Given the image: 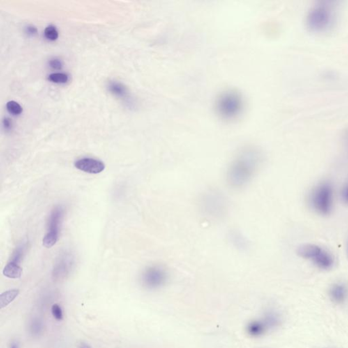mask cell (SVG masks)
Instances as JSON below:
<instances>
[{
  "mask_svg": "<svg viewBox=\"0 0 348 348\" xmlns=\"http://www.w3.org/2000/svg\"><path fill=\"white\" fill-rule=\"evenodd\" d=\"M49 80L57 84H64L68 81V76L63 73H54L49 75Z\"/></svg>",
  "mask_w": 348,
  "mask_h": 348,
  "instance_id": "d6986e66",
  "label": "cell"
},
{
  "mask_svg": "<svg viewBox=\"0 0 348 348\" xmlns=\"http://www.w3.org/2000/svg\"><path fill=\"white\" fill-rule=\"evenodd\" d=\"M3 125L6 130H10L12 127V122L9 118H5L3 121Z\"/></svg>",
  "mask_w": 348,
  "mask_h": 348,
  "instance_id": "484cf974",
  "label": "cell"
},
{
  "mask_svg": "<svg viewBox=\"0 0 348 348\" xmlns=\"http://www.w3.org/2000/svg\"><path fill=\"white\" fill-rule=\"evenodd\" d=\"M7 109L8 112L14 115H19L23 112V108L17 102L15 101H10L6 104Z\"/></svg>",
  "mask_w": 348,
  "mask_h": 348,
  "instance_id": "ffe728a7",
  "label": "cell"
},
{
  "mask_svg": "<svg viewBox=\"0 0 348 348\" xmlns=\"http://www.w3.org/2000/svg\"><path fill=\"white\" fill-rule=\"evenodd\" d=\"M215 114L224 121L231 122L238 119L245 108L243 95L235 89H227L220 92L215 100Z\"/></svg>",
  "mask_w": 348,
  "mask_h": 348,
  "instance_id": "7a4b0ae2",
  "label": "cell"
},
{
  "mask_svg": "<svg viewBox=\"0 0 348 348\" xmlns=\"http://www.w3.org/2000/svg\"><path fill=\"white\" fill-rule=\"evenodd\" d=\"M342 199L346 204H348V183L346 184V186L343 188L342 192Z\"/></svg>",
  "mask_w": 348,
  "mask_h": 348,
  "instance_id": "cb8c5ba5",
  "label": "cell"
},
{
  "mask_svg": "<svg viewBox=\"0 0 348 348\" xmlns=\"http://www.w3.org/2000/svg\"><path fill=\"white\" fill-rule=\"evenodd\" d=\"M73 266V260L70 255H64L59 262L56 263L53 272V277L54 280L61 281L64 280L68 276Z\"/></svg>",
  "mask_w": 348,
  "mask_h": 348,
  "instance_id": "30bf717a",
  "label": "cell"
},
{
  "mask_svg": "<svg viewBox=\"0 0 348 348\" xmlns=\"http://www.w3.org/2000/svg\"><path fill=\"white\" fill-rule=\"evenodd\" d=\"M23 268L19 263L10 262L5 266L3 270V274L4 276L10 279L20 278L22 275Z\"/></svg>",
  "mask_w": 348,
  "mask_h": 348,
  "instance_id": "7c38bea8",
  "label": "cell"
},
{
  "mask_svg": "<svg viewBox=\"0 0 348 348\" xmlns=\"http://www.w3.org/2000/svg\"><path fill=\"white\" fill-rule=\"evenodd\" d=\"M51 313L54 319L58 321H63V313L61 306L58 304H54L51 307Z\"/></svg>",
  "mask_w": 348,
  "mask_h": 348,
  "instance_id": "7402d4cb",
  "label": "cell"
},
{
  "mask_svg": "<svg viewBox=\"0 0 348 348\" xmlns=\"http://www.w3.org/2000/svg\"><path fill=\"white\" fill-rule=\"evenodd\" d=\"M296 253L300 257L312 261L321 269H329L333 268L335 263V259L329 252L316 244L307 243L300 245Z\"/></svg>",
  "mask_w": 348,
  "mask_h": 348,
  "instance_id": "8992f818",
  "label": "cell"
},
{
  "mask_svg": "<svg viewBox=\"0 0 348 348\" xmlns=\"http://www.w3.org/2000/svg\"><path fill=\"white\" fill-rule=\"evenodd\" d=\"M26 31H27L28 34L33 36V35L36 34L38 30H37L36 27H34V26H28V27L26 28Z\"/></svg>",
  "mask_w": 348,
  "mask_h": 348,
  "instance_id": "d4e9b609",
  "label": "cell"
},
{
  "mask_svg": "<svg viewBox=\"0 0 348 348\" xmlns=\"http://www.w3.org/2000/svg\"><path fill=\"white\" fill-rule=\"evenodd\" d=\"M109 90L113 94L117 96H124L126 93V88L121 83L117 82H112L109 83Z\"/></svg>",
  "mask_w": 348,
  "mask_h": 348,
  "instance_id": "ac0fdd59",
  "label": "cell"
},
{
  "mask_svg": "<svg viewBox=\"0 0 348 348\" xmlns=\"http://www.w3.org/2000/svg\"><path fill=\"white\" fill-rule=\"evenodd\" d=\"M10 348H19V346L18 343L14 342L12 343V345L10 346Z\"/></svg>",
  "mask_w": 348,
  "mask_h": 348,
  "instance_id": "83f0119b",
  "label": "cell"
},
{
  "mask_svg": "<svg viewBox=\"0 0 348 348\" xmlns=\"http://www.w3.org/2000/svg\"><path fill=\"white\" fill-rule=\"evenodd\" d=\"M19 294V290L12 289L0 295V308L3 309L12 303Z\"/></svg>",
  "mask_w": 348,
  "mask_h": 348,
  "instance_id": "9a60e30c",
  "label": "cell"
},
{
  "mask_svg": "<svg viewBox=\"0 0 348 348\" xmlns=\"http://www.w3.org/2000/svg\"><path fill=\"white\" fill-rule=\"evenodd\" d=\"M49 65H50L51 68L54 69V70H61L63 67L62 62L57 59H51L49 61Z\"/></svg>",
  "mask_w": 348,
  "mask_h": 348,
  "instance_id": "603a6c76",
  "label": "cell"
},
{
  "mask_svg": "<svg viewBox=\"0 0 348 348\" xmlns=\"http://www.w3.org/2000/svg\"><path fill=\"white\" fill-rule=\"evenodd\" d=\"M335 21L333 8L327 3L321 2L313 7L307 16V27L316 33L324 32L330 29Z\"/></svg>",
  "mask_w": 348,
  "mask_h": 348,
  "instance_id": "277c9868",
  "label": "cell"
},
{
  "mask_svg": "<svg viewBox=\"0 0 348 348\" xmlns=\"http://www.w3.org/2000/svg\"><path fill=\"white\" fill-rule=\"evenodd\" d=\"M78 348H93L91 346L89 345L87 343L84 342H80L79 343L77 346Z\"/></svg>",
  "mask_w": 348,
  "mask_h": 348,
  "instance_id": "4316f807",
  "label": "cell"
},
{
  "mask_svg": "<svg viewBox=\"0 0 348 348\" xmlns=\"http://www.w3.org/2000/svg\"><path fill=\"white\" fill-rule=\"evenodd\" d=\"M263 161L264 155L261 148L252 145L241 148L228 166V185L233 188H243L257 176Z\"/></svg>",
  "mask_w": 348,
  "mask_h": 348,
  "instance_id": "6da1fadb",
  "label": "cell"
},
{
  "mask_svg": "<svg viewBox=\"0 0 348 348\" xmlns=\"http://www.w3.org/2000/svg\"><path fill=\"white\" fill-rule=\"evenodd\" d=\"M44 331V323L39 318L35 317L31 320L29 324V332L32 337H38Z\"/></svg>",
  "mask_w": 348,
  "mask_h": 348,
  "instance_id": "5bb4252c",
  "label": "cell"
},
{
  "mask_svg": "<svg viewBox=\"0 0 348 348\" xmlns=\"http://www.w3.org/2000/svg\"><path fill=\"white\" fill-rule=\"evenodd\" d=\"M76 168L92 174L102 173L106 168L105 164L100 160L91 158L81 159L74 163Z\"/></svg>",
  "mask_w": 348,
  "mask_h": 348,
  "instance_id": "9c48e42d",
  "label": "cell"
},
{
  "mask_svg": "<svg viewBox=\"0 0 348 348\" xmlns=\"http://www.w3.org/2000/svg\"><path fill=\"white\" fill-rule=\"evenodd\" d=\"M277 324V320L274 316L269 314L265 319L256 320L250 321L246 327V331L250 336L260 337L263 336L268 330Z\"/></svg>",
  "mask_w": 348,
  "mask_h": 348,
  "instance_id": "ba28073f",
  "label": "cell"
},
{
  "mask_svg": "<svg viewBox=\"0 0 348 348\" xmlns=\"http://www.w3.org/2000/svg\"><path fill=\"white\" fill-rule=\"evenodd\" d=\"M231 243L235 245L236 248H240L242 250L248 248V242L245 237L242 236L240 231L236 230L231 231L229 236Z\"/></svg>",
  "mask_w": 348,
  "mask_h": 348,
  "instance_id": "4fadbf2b",
  "label": "cell"
},
{
  "mask_svg": "<svg viewBox=\"0 0 348 348\" xmlns=\"http://www.w3.org/2000/svg\"><path fill=\"white\" fill-rule=\"evenodd\" d=\"M346 290L345 288L342 285L334 286L331 289L332 298L337 302H341L345 297Z\"/></svg>",
  "mask_w": 348,
  "mask_h": 348,
  "instance_id": "e0dca14e",
  "label": "cell"
},
{
  "mask_svg": "<svg viewBox=\"0 0 348 348\" xmlns=\"http://www.w3.org/2000/svg\"><path fill=\"white\" fill-rule=\"evenodd\" d=\"M45 36L48 40L54 41L59 37V33L54 26H49L45 30Z\"/></svg>",
  "mask_w": 348,
  "mask_h": 348,
  "instance_id": "44dd1931",
  "label": "cell"
},
{
  "mask_svg": "<svg viewBox=\"0 0 348 348\" xmlns=\"http://www.w3.org/2000/svg\"><path fill=\"white\" fill-rule=\"evenodd\" d=\"M227 198L218 189L210 188L199 198V210L201 215L210 220H220L225 218L229 211Z\"/></svg>",
  "mask_w": 348,
  "mask_h": 348,
  "instance_id": "3957f363",
  "label": "cell"
},
{
  "mask_svg": "<svg viewBox=\"0 0 348 348\" xmlns=\"http://www.w3.org/2000/svg\"><path fill=\"white\" fill-rule=\"evenodd\" d=\"M64 210L61 206H58L53 210L49 218V232L59 233V227L62 222Z\"/></svg>",
  "mask_w": 348,
  "mask_h": 348,
  "instance_id": "8fae6325",
  "label": "cell"
},
{
  "mask_svg": "<svg viewBox=\"0 0 348 348\" xmlns=\"http://www.w3.org/2000/svg\"><path fill=\"white\" fill-rule=\"evenodd\" d=\"M169 272L162 265H154L144 270L142 275V284L148 290L163 287L169 280Z\"/></svg>",
  "mask_w": 348,
  "mask_h": 348,
  "instance_id": "52a82bcc",
  "label": "cell"
},
{
  "mask_svg": "<svg viewBox=\"0 0 348 348\" xmlns=\"http://www.w3.org/2000/svg\"><path fill=\"white\" fill-rule=\"evenodd\" d=\"M310 204L319 214H329L333 206V188L331 184L324 182L316 186L311 193Z\"/></svg>",
  "mask_w": 348,
  "mask_h": 348,
  "instance_id": "5b68a950",
  "label": "cell"
},
{
  "mask_svg": "<svg viewBox=\"0 0 348 348\" xmlns=\"http://www.w3.org/2000/svg\"><path fill=\"white\" fill-rule=\"evenodd\" d=\"M58 240H59V233L48 231L42 240V244L45 248H51L56 244Z\"/></svg>",
  "mask_w": 348,
  "mask_h": 348,
  "instance_id": "2e32d148",
  "label": "cell"
}]
</instances>
